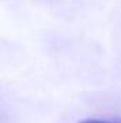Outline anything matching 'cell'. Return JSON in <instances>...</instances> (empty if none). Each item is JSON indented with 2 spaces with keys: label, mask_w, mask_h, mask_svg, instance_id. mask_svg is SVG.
<instances>
[{
  "label": "cell",
  "mask_w": 121,
  "mask_h": 123,
  "mask_svg": "<svg viewBox=\"0 0 121 123\" xmlns=\"http://www.w3.org/2000/svg\"><path fill=\"white\" fill-rule=\"evenodd\" d=\"M80 123H121V120H103V119H86Z\"/></svg>",
  "instance_id": "cell-1"
}]
</instances>
